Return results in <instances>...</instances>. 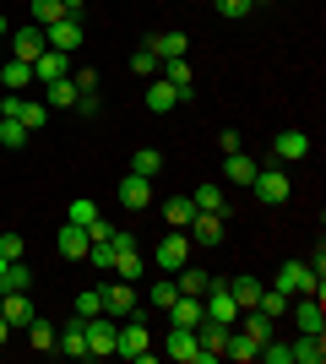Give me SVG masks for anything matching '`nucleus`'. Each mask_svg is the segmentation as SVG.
<instances>
[{"label":"nucleus","instance_id":"1","mask_svg":"<svg viewBox=\"0 0 326 364\" xmlns=\"http://www.w3.org/2000/svg\"><path fill=\"white\" fill-rule=\"evenodd\" d=\"M185 261H190V234H185V228H169V234H163V245L153 250V267L174 277L180 267H185Z\"/></svg>","mask_w":326,"mask_h":364},{"label":"nucleus","instance_id":"2","mask_svg":"<svg viewBox=\"0 0 326 364\" xmlns=\"http://www.w3.org/2000/svg\"><path fill=\"white\" fill-rule=\"evenodd\" d=\"M82 332H87V359H109V353H114V343H120V326H114V316L82 321Z\"/></svg>","mask_w":326,"mask_h":364},{"label":"nucleus","instance_id":"3","mask_svg":"<svg viewBox=\"0 0 326 364\" xmlns=\"http://www.w3.org/2000/svg\"><path fill=\"white\" fill-rule=\"evenodd\" d=\"M202 316L217 321V326H234V321H239V304H234L229 283H217V277H212V289L202 294Z\"/></svg>","mask_w":326,"mask_h":364},{"label":"nucleus","instance_id":"4","mask_svg":"<svg viewBox=\"0 0 326 364\" xmlns=\"http://www.w3.org/2000/svg\"><path fill=\"white\" fill-rule=\"evenodd\" d=\"M272 289L294 299V294H321V283H315V272L305 267V261H283V267H278V283H272Z\"/></svg>","mask_w":326,"mask_h":364},{"label":"nucleus","instance_id":"5","mask_svg":"<svg viewBox=\"0 0 326 364\" xmlns=\"http://www.w3.org/2000/svg\"><path fill=\"white\" fill-rule=\"evenodd\" d=\"M250 191H256V201H266V207H283V201L294 196L288 174H278V168H261V174L250 180Z\"/></svg>","mask_w":326,"mask_h":364},{"label":"nucleus","instance_id":"6","mask_svg":"<svg viewBox=\"0 0 326 364\" xmlns=\"http://www.w3.org/2000/svg\"><path fill=\"white\" fill-rule=\"evenodd\" d=\"M136 283H125V277H114V283H104V316H136Z\"/></svg>","mask_w":326,"mask_h":364},{"label":"nucleus","instance_id":"7","mask_svg":"<svg viewBox=\"0 0 326 364\" xmlns=\"http://www.w3.org/2000/svg\"><path fill=\"white\" fill-rule=\"evenodd\" d=\"M114 353H120V359H136V364H147V359H153V337H147V326H141V321L120 326V343H114Z\"/></svg>","mask_w":326,"mask_h":364},{"label":"nucleus","instance_id":"8","mask_svg":"<svg viewBox=\"0 0 326 364\" xmlns=\"http://www.w3.org/2000/svg\"><path fill=\"white\" fill-rule=\"evenodd\" d=\"M288 310H294L299 332H321V326H326V304H321V294H294V299H288Z\"/></svg>","mask_w":326,"mask_h":364},{"label":"nucleus","instance_id":"9","mask_svg":"<svg viewBox=\"0 0 326 364\" xmlns=\"http://www.w3.org/2000/svg\"><path fill=\"white\" fill-rule=\"evenodd\" d=\"M44 44L60 49V55H77L82 49V16H60L55 28H44Z\"/></svg>","mask_w":326,"mask_h":364},{"label":"nucleus","instance_id":"10","mask_svg":"<svg viewBox=\"0 0 326 364\" xmlns=\"http://www.w3.org/2000/svg\"><path fill=\"white\" fill-rule=\"evenodd\" d=\"M114 196H120L125 213H147V201H153V180H147V174H125Z\"/></svg>","mask_w":326,"mask_h":364},{"label":"nucleus","instance_id":"11","mask_svg":"<svg viewBox=\"0 0 326 364\" xmlns=\"http://www.w3.org/2000/svg\"><path fill=\"white\" fill-rule=\"evenodd\" d=\"M163 353H169L174 364H196V359H202V343H196V332H190V326H169Z\"/></svg>","mask_w":326,"mask_h":364},{"label":"nucleus","instance_id":"12","mask_svg":"<svg viewBox=\"0 0 326 364\" xmlns=\"http://www.w3.org/2000/svg\"><path fill=\"white\" fill-rule=\"evenodd\" d=\"M229 213H196V223L185 228L190 245H223V234H229V223H223Z\"/></svg>","mask_w":326,"mask_h":364},{"label":"nucleus","instance_id":"13","mask_svg":"<svg viewBox=\"0 0 326 364\" xmlns=\"http://www.w3.org/2000/svg\"><path fill=\"white\" fill-rule=\"evenodd\" d=\"M44 49H49V44H44V28H33V22H28V28L11 33V60H28V65H33Z\"/></svg>","mask_w":326,"mask_h":364},{"label":"nucleus","instance_id":"14","mask_svg":"<svg viewBox=\"0 0 326 364\" xmlns=\"http://www.w3.org/2000/svg\"><path fill=\"white\" fill-rule=\"evenodd\" d=\"M202 294H174V304H169V326H190V332H196V326H202Z\"/></svg>","mask_w":326,"mask_h":364},{"label":"nucleus","instance_id":"15","mask_svg":"<svg viewBox=\"0 0 326 364\" xmlns=\"http://www.w3.org/2000/svg\"><path fill=\"white\" fill-rule=\"evenodd\" d=\"M141 104L153 109V114H169V109L180 104V87H174V82H163V76H153V82L141 87Z\"/></svg>","mask_w":326,"mask_h":364},{"label":"nucleus","instance_id":"16","mask_svg":"<svg viewBox=\"0 0 326 364\" xmlns=\"http://www.w3.org/2000/svg\"><path fill=\"white\" fill-rule=\"evenodd\" d=\"M55 353H65V359H87V332H82L77 316H71L60 332H55Z\"/></svg>","mask_w":326,"mask_h":364},{"label":"nucleus","instance_id":"17","mask_svg":"<svg viewBox=\"0 0 326 364\" xmlns=\"http://www.w3.org/2000/svg\"><path fill=\"white\" fill-rule=\"evenodd\" d=\"M305 152H310V136H305V131H278V136H272V158H278V164H299Z\"/></svg>","mask_w":326,"mask_h":364},{"label":"nucleus","instance_id":"18","mask_svg":"<svg viewBox=\"0 0 326 364\" xmlns=\"http://www.w3.org/2000/svg\"><path fill=\"white\" fill-rule=\"evenodd\" d=\"M87 245H93V240H87V228H82V223H60V234H55V250H60L65 261H82V256H87Z\"/></svg>","mask_w":326,"mask_h":364},{"label":"nucleus","instance_id":"19","mask_svg":"<svg viewBox=\"0 0 326 364\" xmlns=\"http://www.w3.org/2000/svg\"><path fill=\"white\" fill-rule=\"evenodd\" d=\"M294 364H321L326 359V332H299V343H288Z\"/></svg>","mask_w":326,"mask_h":364},{"label":"nucleus","instance_id":"20","mask_svg":"<svg viewBox=\"0 0 326 364\" xmlns=\"http://www.w3.org/2000/svg\"><path fill=\"white\" fill-rule=\"evenodd\" d=\"M55 76H71V55H60V49H44V55L33 60V82L44 87V82H55Z\"/></svg>","mask_w":326,"mask_h":364},{"label":"nucleus","instance_id":"21","mask_svg":"<svg viewBox=\"0 0 326 364\" xmlns=\"http://www.w3.org/2000/svg\"><path fill=\"white\" fill-rule=\"evenodd\" d=\"M0 316L11 321V332H16V326H28V321H33V316H38V310H33V299H28V289H11V294H6V299H0Z\"/></svg>","mask_w":326,"mask_h":364},{"label":"nucleus","instance_id":"22","mask_svg":"<svg viewBox=\"0 0 326 364\" xmlns=\"http://www.w3.org/2000/svg\"><path fill=\"white\" fill-rule=\"evenodd\" d=\"M256 348H261L256 337H245L239 326H229V337H223V359H234V364H250V359H256Z\"/></svg>","mask_w":326,"mask_h":364},{"label":"nucleus","instance_id":"23","mask_svg":"<svg viewBox=\"0 0 326 364\" xmlns=\"http://www.w3.org/2000/svg\"><path fill=\"white\" fill-rule=\"evenodd\" d=\"M147 49H153L158 60H180V55L190 49V38H185V33H153V38H147Z\"/></svg>","mask_w":326,"mask_h":364},{"label":"nucleus","instance_id":"24","mask_svg":"<svg viewBox=\"0 0 326 364\" xmlns=\"http://www.w3.org/2000/svg\"><path fill=\"white\" fill-rule=\"evenodd\" d=\"M77 82H71V76H55V82H44V104L49 109H71V104H77Z\"/></svg>","mask_w":326,"mask_h":364},{"label":"nucleus","instance_id":"25","mask_svg":"<svg viewBox=\"0 0 326 364\" xmlns=\"http://www.w3.org/2000/svg\"><path fill=\"white\" fill-rule=\"evenodd\" d=\"M223 164H229V168H223V174H229V185H250L256 174H261V164H256L250 152H229Z\"/></svg>","mask_w":326,"mask_h":364},{"label":"nucleus","instance_id":"26","mask_svg":"<svg viewBox=\"0 0 326 364\" xmlns=\"http://www.w3.org/2000/svg\"><path fill=\"white\" fill-rule=\"evenodd\" d=\"M163 223H169V228H190V223H196V201H190V196H169V201H163Z\"/></svg>","mask_w":326,"mask_h":364},{"label":"nucleus","instance_id":"27","mask_svg":"<svg viewBox=\"0 0 326 364\" xmlns=\"http://www.w3.org/2000/svg\"><path fill=\"white\" fill-rule=\"evenodd\" d=\"M0 87H6V92L33 87V65L28 60H6V65H0Z\"/></svg>","mask_w":326,"mask_h":364},{"label":"nucleus","instance_id":"28","mask_svg":"<svg viewBox=\"0 0 326 364\" xmlns=\"http://www.w3.org/2000/svg\"><path fill=\"white\" fill-rule=\"evenodd\" d=\"M174 289H180V294H207V289H212V272H202V267H180V272H174Z\"/></svg>","mask_w":326,"mask_h":364},{"label":"nucleus","instance_id":"29","mask_svg":"<svg viewBox=\"0 0 326 364\" xmlns=\"http://www.w3.org/2000/svg\"><path fill=\"white\" fill-rule=\"evenodd\" d=\"M190 201H196V213H229V207H223V185H196V191H190Z\"/></svg>","mask_w":326,"mask_h":364},{"label":"nucleus","instance_id":"30","mask_svg":"<svg viewBox=\"0 0 326 364\" xmlns=\"http://www.w3.org/2000/svg\"><path fill=\"white\" fill-rule=\"evenodd\" d=\"M16 120L28 125V131H44V125H49V104H44V98H22V109H16Z\"/></svg>","mask_w":326,"mask_h":364},{"label":"nucleus","instance_id":"31","mask_svg":"<svg viewBox=\"0 0 326 364\" xmlns=\"http://www.w3.org/2000/svg\"><path fill=\"white\" fill-rule=\"evenodd\" d=\"M28 136H33V131L22 120H0V147H6V152H22V147H28Z\"/></svg>","mask_w":326,"mask_h":364},{"label":"nucleus","instance_id":"32","mask_svg":"<svg viewBox=\"0 0 326 364\" xmlns=\"http://www.w3.org/2000/svg\"><path fill=\"white\" fill-rule=\"evenodd\" d=\"M22 332H28V343H33V348H44V353H55V326H49L44 316H33L28 326H22Z\"/></svg>","mask_w":326,"mask_h":364},{"label":"nucleus","instance_id":"33","mask_svg":"<svg viewBox=\"0 0 326 364\" xmlns=\"http://www.w3.org/2000/svg\"><path fill=\"white\" fill-rule=\"evenodd\" d=\"M229 294H234V304H239V310H250V304L261 299V283H256V277H234Z\"/></svg>","mask_w":326,"mask_h":364},{"label":"nucleus","instance_id":"34","mask_svg":"<svg viewBox=\"0 0 326 364\" xmlns=\"http://www.w3.org/2000/svg\"><path fill=\"white\" fill-rule=\"evenodd\" d=\"M65 223H82V228H93V223H98V201L77 196L71 207H65Z\"/></svg>","mask_w":326,"mask_h":364},{"label":"nucleus","instance_id":"35","mask_svg":"<svg viewBox=\"0 0 326 364\" xmlns=\"http://www.w3.org/2000/svg\"><path fill=\"white\" fill-rule=\"evenodd\" d=\"M158 168H163V152H158V147H136V158H131V174H147V180H153Z\"/></svg>","mask_w":326,"mask_h":364},{"label":"nucleus","instance_id":"36","mask_svg":"<svg viewBox=\"0 0 326 364\" xmlns=\"http://www.w3.org/2000/svg\"><path fill=\"white\" fill-rule=\"evenodd\" d=\"M60 16H65L60 0H33V28H55Z\"/></svg>","mask_w":326,"mask_h":364},{"label":"nucleus","instance_id":"37","mask_svg":"<svg viewBox=\"0 0 326 364\" xmlns=\"http://www.w3.org/2000/svg\"><path fill=\"white\" fill-rule=\"evenodd\" d=\"M0 289H6V294H11V289H33L28 261H6V277H0Z\"/></svg>","mask_w":326,"mask_h":364},{"label":"nucleus","instance_id":"38","mask_svg":"<svg viewBox=\"0 0 326 364\" xmlns=\"http://www.w3.org/2000/svg\"><path fill=\"white\" fill-rule=\"evenodd\" d=\"M131 71H136V76H141V82H153V76H158V71H163V60H158L153 49H136V55H131Z\"/></svg>","mask_w":326,"mask_h":364},{"label":"nucleus","instance_id":"39","mask_svg":"<svg viewBox=\"0 0 326 364\" xmlns=\"http://www.w3.org/2000/svg\"><path fill=\"white\" fill-rule=\"evenodd\" d=\"M256 310H261V316H288V294H278V289H261V299H256Z\"/></svg>","mask_w":326,"mask_h":364},{"label":"nucleus","instance_id":"40","mask_svg":"<svg viewBox=\"0 0 326 364\" xmlns=\"http://www.w3.org/2000/svg\"><path fill=\"white\" fill-rule=\"evenodd\" d=\"M114 277H125V283H141V256H136V250H120V256H114Z\"/></svg>","mask_w":326,"mask_h":364},{"label":"nucleus","instance_id":"41","mask_svg":"<svg viewBox=\"0 0 326 364\" xmlns=\"http://www.w3.org/2000/svg\"><path fill=\"white\" fill-rule=\"evenodd\" d=\"M174 294H180V289H174V277L163 272V277L153 283V289H147V304H158V310H169V304H174Z\"/></svg>","mask_w":326,"mask_h":364},{"label":"nucleus","instance_id":"42","mask_svg":"<svg viewBox=\"0 0 326 364\" xmlns=\"http://www.w3.org/2000/svg\"><path fill=\"white\" fill-rule=\"evenodd\" d=\"M93 316H104V289L77 294V321H93Z\"/></svg>","mask_w":326,"mask_h":364},{"label":"nucleus","instance_id":"43","mask_svg":"<svg viewBox=\"0 0 326 364\" xmlns=\"http://www.w3.org/2000/svg\"><path fill=\"white\" fill-rule=\"evenodd\" d=\"M71 109H77L82 120H93L98 109H104V98H98V87H82V92H77V104H71Z\"/></svg>","mask_w":326,"mask_h":364},{"label":"nucleus","instance_id":"44","mask_svg":"<svg viewBox=\"0 0 326 364\" xmlns=\"http://www.w3.org/2000/svg\"><path fill=\"white\" fill-rule=\"evenodd\" d=\"M212 6H217V16H229V22H239V16H250V11H256L250 0H212Z\"/></svg>","mask_w":326,"mask_h":364},{"label":"nucleus","instance_id":"45","mask_svg":"<svg viewBox=\"0 0 326 364\" xmlns=\"http://www.w3.org/2000/svg\"><path fill=\"white\" fill-rule=\"evenodd\" d=\"M22 250H28L22 234H0V256H6V261H22Z\"/></svg>","mask_w":326,"mask_h":364},{"label":"nucleus","instance_id":"46","mask_svg":"<svg viewBox=\"0 0 326 364\" xmlns=\"http://www.w3.org/2000/svg\"><path fill=\"white\" fill-rule=\"evenodd\" d=\"M217 147H223V158H229V152H245V141H239V131H223V136H217Z\"/></svg>","mask_w":326,"mask_h":364},{"label":"nucleus","instance_id":"47","mask_svg":"<svg viewBox=\"0 0 326 364\" xmlns=\"http://www.w3.org/2000/svg\"><path fill=\"white\" fill-rule=\"evenodd\" d=\"M65 6V16H82V6H87V0H60Z\"/></svg>","mask_w":326,"mask_h":364},{"label":"nucleus","instance_id":"48","mask_svg":"<svg viewBox=\"0 0 326 364\" xmlns=\"http://www.w3.org/2000/svg\"><path fill=\"white\" fill-rule=\"evenodd\" d=\"M6 337H11V321L0 316V348H6Z\"/></svg>","mask_w":326,"mask_h":364},{"label":"nucleus","instance_id":"49","mask_svg":"<svg viewBox=\"0 0 326 364\" xmlns=\"http://www.w3.org/2000/svg\"><path fill=\"white\" fill-rule=\"evenodd\" d=\"M6 33H11V28H6V16H0V44H6Z\"/></svg>","mask_w":326,"mask_h":364},{"label":"nucleus","instance_id":"50","mask_svg":"<svg viewBox=\"0 0 326 364\" xmlns=\"http://www.w3.org/2000/svg\"><path fill=\"white\" fill-rule=\"evenodd\" d=\"M0 277H6V256H0Z\"/></svg>","mask_w":326,"mask_h":364},{"label":"nucleus","instance_id":"51","mask_svg":"<svg viewBox=\"0 0 326 364\" xmlns=\"http://www.w3.org/2000/svg\"><path fill=\"white\" fill-rule=\"evenodd\" d=\"M169 6H180V0H169Z\"/></svg>","mask_w":326,"mask_h":364}]
</instances>
